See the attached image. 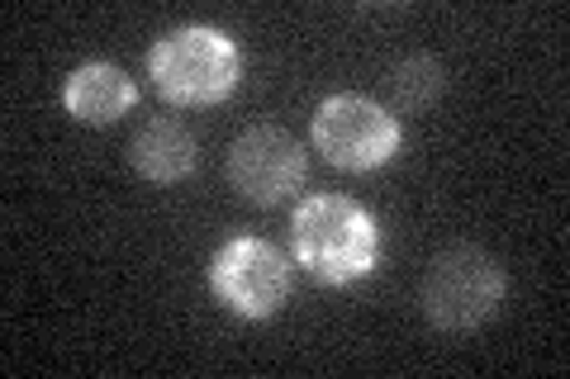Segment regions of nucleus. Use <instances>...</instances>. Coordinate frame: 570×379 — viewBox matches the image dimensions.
<instances>
[{
  "label": "nucleus",
  "instance_id": "1",
  "mask_svg": "<svg viewBox=\"0 0 570 379\" xmlns=\"http://www.w3.org/2000/svg\"><path fill=\"white\" fill-rule=\"evenodd\" d=\"M295 261L324 285H352L371 276L381 257L376 219L347 195H314L291 219Z\"/></svg>",
  "mask_w": 570,
  "mask_h": 379
},
{
  "label": "nucleus",
  "instance_id": "2",
  "mask_svg": "<svg viewBox=\"0 0 570 379\" xmlns=\"http://www.w3.org/2000/svg\"><path fill=\"white\" fill-rule=\"evenodd\" d=\"M504 290H509L504 266L485 247H471V242L448 247L423 276V318L438 332H452V337L475 332L504 303Z\"/></svg>",
  "mask_w": 570,
  "mask_h": 379
},
{
  "label": "nucleus",
  "instance_id": "3",
  "mask_svg": "<svg viewBox=\"0 0 570 379\" xmlns=\"http://www.w3.org/2000/svg\"><path fill=\"white\" fill-rule=\"evenodd\" d=\"M153 81L171 104H219L238 86V48L209 24L176 29L153 48Z\"/></svg>",
  "mask_w": 570,
  "mask_h": 379
},
{
  "label": "nucleus",
  "instance_id": "4",
  "mask_svg": "<svg viewBox=\"0 0 570 379\" xmlns=\"http://www.w3.org/2000/svg\"><path fill=\"white\" fill-rule=\"evenodd\" d=\"M314 142L333 167L376 171L400 152V119L381 100L366 96H328L314 114Z\"/></svg>",
  "mask_w": 570,
  "mask_h": 379
},
{
  "label": "nucleus",
  "instance_id": "5",
  "mask_svg": "<svg viewBox=\"0 0 570 379\" xmlns=\"http://www.w3.org/2000/svg\"><path fill=\"white\" fill-rule=\"evenodd\" d=\"M209 285L238 318H272L291 299V266L262 238H234L209 266Z\"/></svg>",
  "mask_w": 570,
  "mask_h": 379
},
{
  "label": "nucleus",
  "instance_id": "6",
  "mask_svg": "<svg viewBox=\"0 0 570 379\" xmlns=\"http://www.w3.org/2000/svg\"><path fill=\"white\" fill-rule=\"evenodd\" d=\"M228 180H234V190L243 200L281 205L305 180V152H299V142L285 129L262 123V129H247L234 142V152H228Z\"/></svg>",
  "mask_w": 570,
  "mask_h": 379
},
{
  "label": "nucleus",
  "instance_id": "7",
  "mask_svg": "<svg viewBox=\"0 0 570 379\" xmlns=\"http://www.w3.org/2000/svg\"><path fill=\"white\" fill-rule=\"evenodd\" d=\"M129 161H134L138 176L157 180V186H176V180L195 176V167H200V148H195V138H190V129L181 119L157 114L134 133Z\"/></svg>",
  "mask_w": 570,
  "mask_h": 379
},
{
  "label": "nucleus",
  "instance_id": "8",
  "mask_svg": "<svg viewBox=\"0 0 570 379\" xmlns=\"http://www.w3.org/2000/svg\"><path fill=\"white\" fill-rule=\"evenodd\" d=\"M134 100H138V90L115 62H86L62 86V104L77 123H115L119 114L134 110Z\"/></svg>",
  "mask_w": 570,
  "mask_h": 379
},
{
  "label": "nucleus",
  "instance_id": "9",
  "mask_svg": "<svg viewBox=\"0 0 570 379\" xmlns=\"http://www.w3.org/2000/svg\"><path fill=\"white\" fill-rule=\"evenodd\" d=\"M442 90H448V71H442L433 52H409V58H400L395 71H390V104H395L400 114H423Z\"/></svg>",
  "mask_w": 570,
  "mask_h": 379
}]
</instances>
